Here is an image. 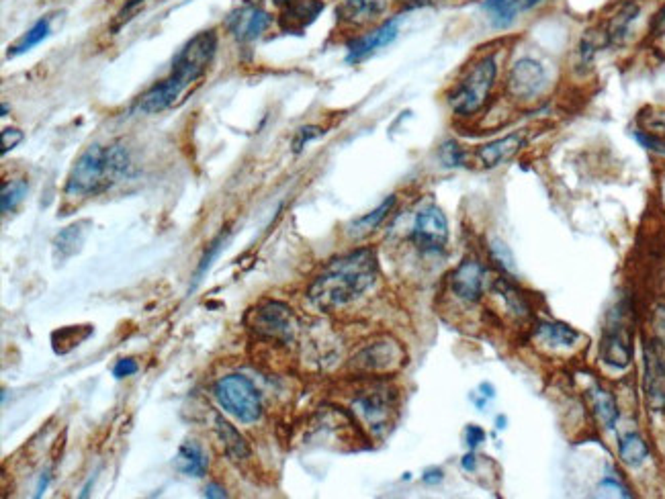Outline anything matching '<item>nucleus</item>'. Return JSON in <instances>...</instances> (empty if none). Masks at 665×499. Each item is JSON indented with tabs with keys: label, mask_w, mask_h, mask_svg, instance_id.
<instances>
[{
	"label": "nucleus",
	"mask_w": 665,
	"mask_h": 499,
	"mask_svg": "<svg viewBox=\"0 0 665 499\" xmlns=\"http://www.w3.org/2000/svg\"><path fill=\"white\" fill-rule=\"evenodd\" d=\"M463 469L465 470H473L475 469V454L469 453L465 458H463Z\"/></svg>",
	"instance_id": "obj_45"
},
{
	"label": "nucleus",
	"mask_w": 665,
	"mask_h": 499,
	"mask_svg": "<svg viewBox=\"0 0 665 499\" xmlns=\"http://www.w3.org/2000/svg\"><path fill=\"white\" fill-rule=\"evenodd\" d=\"M496 78H498V61L494 56H485L484 60H479L469 70V74L449 94L451 109L461 117L477 115L487 103Z\"/></svg>",
	"instance_id": "obj_3"
},
{
	"label": "nucleus",
	"mask_w": 665,
	"mask_h": 499,
	"mask_svg": "<svg viewBox=\"0 0 665 499\" xmlns=\"http://www.w3.org/2000/svg\"><path fill=\"white\" fill-rule=\"evenodd\" d=\"M27 181L23 178H15V181H9L2 184V195H0V209L4 215L13 213L23 203V198L27 195Z\"/></svg>",
	"instance_id": "obj_29"
},
{
	"label": "nucleus",
	"mask_w": 665,
	"mask_h": 499,
	"mask_svg": "<svg viewBox=\"0 0 665 499\" xmlns=\"http://www.w3.org/2000/svg\"><path fill=\"white\" fill-rule=\"evenodd\" d=\"M465 440H467L469 448L473 450V448H477L485 440V432L479 425H467V430H465Z\"/></svg>",
	"instance_id": "obj_38"
},
{
	"label": "nucleus",
	"mask_w": 665,
	"mask_h": 499,
	"mask_svg": "<svg viewBox=\"0 0 665 499\" xmlns=\"http://www.w3.org/2000/svg\"><path fill=\"white\" fill-rule=\"evenodd\" d=\"M324 133H326V131H324L321 127H318V125H305V127H301V129L295 133V137H293V151L299 153L309 141L318 139V137H321Z\"/></svg>",
	"instance_id": "obj_32"
},
{
	"label": "nucleus",
	"mask_w": 665,
	"mask_h": 499,
	"mask_svg": "<svg viewBox=\"0 0 665 499\" xmlns=\"http://www.w3.org/2000/svg\"><path fill=\"white\" fill-rule=\"evenodd\" d=\"M526 143H529V136L524 131H516L510 136L494 139L485 146H479L475 151V160L479 162L481 168H496L499 164L510 162Z\"/></svg>",
	"instance_id": "obj_12"
},
{
	"label": "nucleus",
	"mask_w": 665,
	"mask_h": 499,
	"mask_svg": "<svg viewBox=\"0 0 665 499\" xmlns=\"http://www.w3.org/2000/svg\"><path fill=\"white\" fill-rule=\"evenodd\" d=\"M291 0H276V4H289Z\"/></svg>",
	"instance_id": "obj_49"
},
{
	"label": "nucleus",
	"mask_w": 665,
	"mask_h": 499,
	"mask_svg": "<svg viewBox=\"0 0 665 499\" xmlns=\"http://www.w3.org/2000/svg\"><path fill=\"white\" fill-rule=\"evenodd\" d=\"M424 481L426 483H439V481H442V470H428L424 475Z\"/></svg>",
	"instance_id": "obj_44"
},
{
	"label": "nucleus",
	"mask_w": 665,
	"mask_h": 499,
	"mask_svg": "<svg viewBox=\"0 0 665 499\" xmlns=\"http://www.w3.org/2000/svg\"><path fill=\"white\" fill-rule=\"evenodd\" d=\"M129 168V153L121 146L94 143L82 151L66 181L68 197H91L106 191Z\"/></svg>",
	"instance_id": "obj_2"
},
{
	"label": "nucleus",
	"mask_w": 665,
	"mask_h": 499,
	"mask_svg": "<svg viewBox=\"0 0 665 499\" xmlns=\"http://www.w3.org/2000/svg\"><path fill=\"white\" fill-rule=\"evenodd\" d=\"M387 11V0H342L336 6V19L348 27H364L375 23Z\"/></svg>",
	"instance_id": "obj_13"
},
{
	"label": "nucleus",
	"mask_w": 665,
	"mask_h": 499,
	"mask_svg": "<svg viewBox=\"0 0 665 499\" xmlns=\"http://www.w3.org/2000/svg\"><path fill=\"white\" fill-rule=\"evenodd\" d=\"M205 498H209V499H224V498H227V493H226V489H224L221 485L209 483V485H207V487H205Z\"/></svg>",
	"instance_id": "obj_40"
},
{
	"label": "nucleus",
	"mask_w": 665,
	"mask_h": 499,
	"mask_svg": "<svg viewBox=\"0 0 665 499\" xmlns=\"http://www.w3.org/2000/svg\"><path fill=\"white\" fill-rule=\"evenodd\" d=\"M539 2L543 0H485L484 11L494 27L506 29L514 23L520 13H526Z\"/></svg>",
	"instance_id": "obj_19"
},
{
	"label": "nucleus",
	"mask_w": 665,
	"mask_h": 499,
	"mask_svg": "<svg viewBox=\"0 0 665 499\" xmlns=\"http://www.w3.org/2000/svg\"><path fill=\"white\" fill-rule=\"evenodd\" d=\"M639 121H641V127H643V133L665 139V109L651 111V113H641Z\"/></svg>",
	"instance_id": "obj_30"
},
{
	"label": "nucleus",
	"mask_w": 665,
	"mask_h": 499,
	"mask_svg": "<svg viewBox=\"0 0 665 499\" xmlns=\"http://www.w3.org/2000/svg\"><path fill=\"white\" fill-rule=\"evenodd\" d=\"M141 4H144V0H129V2H127V6H123V11L119 13V21H121V23L123 21H127L129 15L134 13V9L141 6Z\"/></svg>",
	"instance_id": "obj_41"
},
{
	"label": "nucleus",
	"mask_w": 665,
	"mask_h": 499,
	"mask_svg": "<svg viewBox=\"0 0 665 499\" xmlns=\"http://www.w3.org/2000/svg\"><path fill=\"white\" fill-rule=\"evenodd\" d=\"M636 139H639V141H641L647 150L665 156V139H661V137H653V136H649V133L636 131Z\"/></svg>",
	"instance_id": "obj_36"
},
{
	"label": "nucleus",
	"mask_w": 665,
	"mask_h": 499,
	"mask_svg": "<svg viewBox=\"0 0 665 499\" xmlns=\"http://www.w3.org/2000/svg\"><path fill=\"white\" fill-rule=\"evenodd\" d=\"M25 139L23 131H19L15 127H6L2 129V153H9L11 150H15L16 146Z\"/></svg>",
	"instance_id": "obj_34"
},
{
	"label": "nucleus",
	"mask_w": 665,
	"mask_h": 499,
	"mask_svg": "<svg viewBox=\"0 0 665 499\" xmlns=\"http://www.w3.org/2000/svg\"><path fill=\"white\" fill-rule=\"evenodd\" d=\"M534 336L549 348H571L579 340V333L561 321H541L536 326Z\"/></svg>",
	"instance_id": "obj_20"
},
{
	"label": "nucleus",
	"mask_w": 665,
	"mask_h": 499,
	"mask_svg": "<svg viewBox=\"0 0 665 499\" xmlns=\"http://www.w3.org/2000/svg\"><path fill=\"white\" fill-rule=\"evenodd\" d=\"M440 160L444 162V166H463L467 162V153L456 141H444L440 148Z\"/></svg>",
	"instance_id": "obj_31"
},
{
	"label": "nucleus",
	"mask_w": 665,
	"mask_h": 499,
	"mask_svg": "<svg viewBox=\"0 0 665 499\" xmlns=\"http://www.w3.org/2000/svg\"><path fill=\"white\" fill-rule=\"evenodd\" d=\"M639 15V6L636 4H624L622 9H620L616 15L610 19V23H608V29H606V39H608V44H619L622 41L624 37H626V33H629V27H631V23L635 21V16Z\"/></svg>",
	"instance_id": "obj_27"
},
{
	"label": "nucleus",
	"mask_w": 665,
	"mask_h": 499,
	"mask_svg": "<svg viewBox=\"0 0 665 499\" xmlns=\"http://www.w3.org/2000/svg\"><path fill=\"white\" fill-rule=\"evenodd\" d=\"M395 205V197H387L381 205H379L375 211L366 213L363 217H359V219H354V223L350 226V233L354 236V238H361V236H366V233H371V231H375L383 221H385V217L391 213Z\"/></svg>",
	"instance_id": "obj_25"
},
{
	"label": "nucleus",
	"mask_w": 665,
	"mask_h": 499,
	"mask_svg": "<svg viewBox=\"0 0 665 499\" xmlns=\"http://www.w3.org/2000/svg\"><path fill=\"white\" fill-rule=\"evenodd\" d=\"M451 288L463 301L475 303L481 299L485 288V271L479 260L465 258L451 276Z\"/></svg>",
	"instance_id": "obj_10"
},
{
	"label": "nucleus",
	"mask_w": 665,
	"mask_h": 499,
	"mask_svg": "<svg viewBox=\"0 0 665 499\" xmlns=\"http://www.w3.org/2000/svg\"><path fill=\"white\" fill-rule=\"evenodd\" d=\"M356 413L363 418V422L375 434H381L387 425H389V418H391V403H389V397L383 393H371L361 397L356 403Z\"/></svg>",
	"instance_id": "obj_17"
},
{
	"label": "nucleus",
	"mask_w": 665,
	"mask_h": 499,
	"mask_svg": "<svg viewBox=\"0 0 665 499\" xmlns=\"http://www.w3.org/2000/svg\"><path fill=\"white\" fill-rule=\"evenodd\" d=\"M89 226H91L89 221H80V223L66 227L61 233H58L56 240H54L56 256L60 258V260H64V258H70L72 254H76V252L80 250V246L86 240V233H89L86 227Z\"/></svg>",
	"instance_id": "obj_23"
},
{
	"label": "nucleus",
	"mask_w": 665,
	"mask_h": 499,
	"mask_svg": "<svg viewBox=\"0 0 665 499\" xmlns=\"http://www.w3.org/2000/svg\"><path fill=\"white\" fill-rule=\"evenodd\" d=\"M174 465L176 469L189 475V477H203L207 473L209 467V460H207V454L205 450L199 446L197 442H184L181 444L179 453L174 456Z\"/></svg>",
	"instance_id": "obj_21"
},
{
	"label": "nucleus",
	"mask_w": 665,
	"mask_h": 499,
	"mask_svg": "<svg viewBox=\"0 0 665 499\" xmlns=\"http://www.w3.org/2000/svg\"><path fill=\"white\" fill-rule=\"evenodd\" d=\"M481 389L485 391V399H494L496 397V389H494V385H489V383H484L481 385Z\"/></svg>",
	"instance_id": "obj_46"
},
{
	"label": "nucleus",
	"mask_w": 665,
	"mask_h": 499,
	"mask_svg": "<svg viewBox=\"0 0 665 499\" xmlns=\"http://www.w3.org/2000/svg\"><path fill=\"white\" fill-rule=\"evenodd\" d=\"M377 278V254L373 248H359L332 262L318 274L307 291V299L321 311H332L359 299Z\"/></svg>",
	"instance_id": "obj_1"
},
{
	"label": "nucleus",
	"mask_w": 665,
	"mask_h": 499,
	"mask_svg": "<svg viewBox=\"0 0 665 499\" xmlns=\"http://www.w3.org/2000/svg\"><path fill=\"white\" fill-rule=\"evenodd\" d=\"M399 33V23L397 19H389L385 21L383 25H379L377 29H373L366 35H361L356 39H352L348 44V64H359V61L366 60L369 56H373L377 49L381 47H387L389 44H394L395 37Z\"/></svg>",
	"instance_id": "obj_11"
},
{
	"label": "nucleus",
	"mask_w": 665,
	"mask_h": 499,
	"mask_svg": "<svg viewBox=\"0 0 665 499\" xmlns=\"http://www.w3.org/2000/svg\"><path fill=\"white\" fill-rule=\"evenodd\" d=\"M504 424H506V418H504V415H499V418H498V428H499V430H501V428H506Z\"/></svg>",
	"instance_id": "obj_47"
},
{
	"label": "nucleus",
	"mask_w": 665,
	"mask_h": 499,
	"mask_svg": "<svg viewBox=\"0 0 665 499\" xmlns=\"http://www.w3.org/2000/svg\"><path fill=\"white\" fill-rule=\"evenodd\" d=\"M491 256H494V260L498 262L504 271H510V273H514L516 271V262L512 252H510L504 243L498 242V240L491 243Z\"/></svg>",
	"instance_id": "obj_33"
},
{
	"label": "nucleus",
	"mask_w": 665,
	"mask_h": 499,
	"mask_svg": "<svg viewBox=\"0 0 665 499\" xmlns=\"http://www.w3.org/2000/svg\"><path fill=\"white\" fill-rule=\"evenodd\" d=\"M404 4V9H416V6H428L432 4V0H397Z\"/></svg>",
	"instance_id": "obj_43"
},
{
	"label": "nucleus",
	"mask_w": 665,
	"mask_h": 499,
	"mask_svg": "<svg viewBox=\"0 0 665 499\" xmlns=\"http://www.w3.org/2000/svg\"><path fill=\"white\" fill-rule=\"evenodd\" d=\"M47 35H49V19H39L21 39H16L15 44L9 47V58H16V56L27 54L29 49L39 46Z\"/></svg>",
	"instance_id": "obj_28"
},
{
	"label": "nucleus",
	"mask_w": 665,
	"mask_h": 499,
	"mask_svg": "<svg viewBox=\"0 0 665 499\" xmlns=\"http://www.w3.org/2000/svg\"><path fill=\"white\" fill-rule=\"evenodd\" d=\"M217 49V35L215 31H203L195 35L186 46L182 47L172 61V78L179 80L184 89L197 82L207 72L209 64L215 58Z\"/></svg>",
	"instance_id": "obj_5"
},
{
	"label": "nucleus",
	"mask_w": 665,
	"mask_h": 499,
	"mask_svg": "<svg viewBox=\"0 0 665 499\" xmlns=\"http://www.w3.org/2000/svg\"><path fill=\"white\" fill-rule=\"evenodd\" d=\"M633 358L631 338L622 326H610L602 338V361L612 368H626Z\"/></svg>",
	"instance_id": "obj_16"
},
{
	"label": "nucleus",
	"mask_w": 665,
	"mask_h": 499,
	"mask_svg": "<svg viewBox=\"0 0 665 499\" xmlns=\"http://www.w3.org/2000/svg\"><path fill=\"white\" fill-rule=\"evenodd\" d=\"M657 332H659V338L665 342V307L657 311Z\"/></svg>",
	"instance_id": "obj_42"
},
{
	"label": "nucleus",
	"mask_w": 665,
	"mask_h": 499,
	"mask_svg": "<svg viewBox=\"0 0 665 499\" xmlns=\"http://www.w3.org/2000/svg\"><path fill=\"white\" fill-rule=\"evenodd\" d=\"M588 397H590V405L594 409V413H596V418L608 430H612L616 425V420H619V408H616L614 397L608 393L606 389H602V387H594L588 393Z\"/></svg>",
	"instance_id": "obj_24"
},
{
	"label": "nucleus",
	"mask_w": 665,
	"mask_h": 499,
	"mask_svg": "<svg viewBox=\"0 0 665 499\" xmlns=\"http://www.w3.org/2000/svg\"><path fill=\"white\" fill-rule=\"evenodd\" d=\"M619 454L620 460L626 467H641L647 460V456H649V448H647V442L641 438L639 434H626L624 438L620 440Z\"/></svg>",
	"instance_id": "obj_26"
},
{
	"label": "nucleus",
	"mask_w": 665,
	"mask_h": 499,
	"mask_svg": "<svg viewBox=\"0 0 665 499\" xmlns=\"http://www.w3.org/2000/svg\"><path fill=\"white\" fill-rule=\"evenodd\" d=\"M186 91L179 80H174L172 76H168L166 80L158 82L156 86H151L150 91L146 94H141V99L137 101V111L139 113H146V115H154V113H162L166 111L168 106H172L179 99H181L182 92Z\"/></svg>",
	"instance_id": "obj_15"
},
{
	"label": "nucleus",
	"mask_w": 665,
	"mask_h": 499,
	"mask_svg": "<svg viewBox=\"0 0 665 499\" xmlns=\"http://www.w3.org/2000/svg\"><path fill=\"white\" fill-rule=\"evenodd\" d=\"M544 82H546V74H544L543 66L532 58H524V60L516 61L514 68L508 74V92L514 99L530 101L543 91Z\"/></svg>",
	"instance_id": "obj_8"
},
{
	"label": "nucleus",
	"mask_w": 665,
	"mask_h": 499,
	"mask_svg": "<svg viewBox=\"0 0 665 499\" xmlns=\"http://www.w3.org/2000/svg\"><path fill=\"white\" fill-rule=\"evenodd\" d=\"M411 242L422 250L424 254H439L444 250L449 242V221L442 209L436 205H428L416 215L414 229H411Z\"/></svg>",
	"instance_id": "obj_6"
},
{
	"label": "nucleus",
	"mask_w": 665,
	"mask_h": 499,
	"mask_svg": "<svg viewBox=\"0 0 665 499\" xmlns=\"http://www.w3.org/2000/svg\"><path fill=\"white\" fill-rule=\"evenodd\" d=\"M215 430H217V436L224 444V450L226 454L234 460V463H240L250 458V448H248V442L244 440V436L234 428V425L226 422L224 418H215Z\"/></svg>",
	"instance_id": "obj_22"
},
{
	"label": "nucleus",
	"mask_w": 665,
	"mask_h": 499,
	"mask_svg": "<svg viewBox=\"0 0 665 499\" xmlns=\"http://www.w3.org/2000/svg\"><path fill=\"white\" fill-rule=\"evenodd\" d=\"M6 115H9V105L4 103V105H2V117H6Z\"/></svg>",
	"instance_id": "obj_48"
},
{
	"label": "nucleus",
	"mask_w": 665,
	"mask_h": 499,
	"mask_svg": "<svg viewBox=\"0 0 665 499\" xmlns=\"http://www.w3.org/2000/svg\"><path fill=\"white\" fill-rule=\"evenodd\" d=\"M271 25V15L254 2H244L227 16V29L238 41H254Z\"/></svg>",
	"instance_id": "obj_7"
},
{
	"label": "nucleus",
	"mask_w": 665,
	"mask_h": 499,
	"mask_svg": "<svg viewBox=\"0 0 665 499\" xmlns=\"http://www.w3.org/2000/svg\"><path fill=\"white\" fill-rule=\"evenodd\" d=\"M404 361V352L395 344V342H377L371 344L364 350L359 352V356L354 358V363L359 368L369 371V373H383V371H391L394 366L401 364Z\"/></svg>",
	"instance_id": "obj_14"
},
{
	"label": "nucleus",
	"mask_w": 665,
	"mask_h": 499,
	"mask_svg": "<svg viewBox=\"0 0 665 499\" xmlns=\"http://www.w3.org/2000/svg\"><path fill=\"white\" fill-rule=\"evenodd\" d=\"M324 11L321 0H291L281 15V27L289 33H301Z\"/></svg>",
	"instance_id": "obj_18"
},
{
	"label": "nucleus",
	"mask_w": 665,
	"mask_h": 499,
	"mask_svg": "<svg viewBox=\"0 0 665 499\" xmlns=\"http://www.w3.org/2000/svg\"><path fill=\"white\" fill-rule=\"evenodd\" d=\"M651 33L653 35H665V4L657 11V15L651 21Z\"/></svg>",
	"instance_id": "obj_39"
},
{
	"label": "nucleus",
	"mask_w": 665,
	"mask_h": 499,
	"mask_svg": "<svg viewBox=\"0 0 665 499\" xmlns=\"http://www.w3.org/2000/svg\"><path fill=\"white\" fill-rule=\"evenodd\" d=\"M221 243H224V236H219V238H217V240H215V242L211 243V248H209V252H207V254L203 256V260H201V264H199L197 274H195V281H197V283H199V281H201V274H203V273H205V271H207V268H209V264H211L213 258L217 256V254H219V250L224 248Z\"/></svg>",
	"instance_id": "obj_35"
},
{
	"label": "nucleus",
	"mask_w": 665,
	"mask_h": 499,
	"mask_svg": "<svg viewBox=\"0 0 665 499\" xmlns=\"http://www.w3.org/2000/svg\"><path fill=\"white\" fill-rule=\"evenodd\" d=\"M137 373V363L134 358H121L119 363L115 364V368H113V375L115 378H125V377H131V375H136Z\"/></svg>",
	"instance_id": "obj_37"
},
{
	"label": "nucleus",
	"mask_w": 665,
	"mask_h": 499,
	"mask_svg": "<svg viewBox=\"0 0 665 499\" xmlns=\"http://www.w3.org/2000/svg\"><path fill=\"white\" fill-rule=\"evenodd\" d=\"M213 395L226 413L234 415L242 424H252L262 415V403L254 385L242 375L219 378L213 387Z\"/></svg>",
	"instance_id": "obj_4"
},
{
	"label": "nucleus",
	"mask_w": 665,
	"mask_h": 499,
	"mask_svg": "<svg viewBox=\"0 0 665 499\" xmlns=\"http://www.w3.org/2000/svg\"><path fill=\"white\" fill-rule=\"evenodd\" d=\"M254 330L260 332L266 338H274V340H283L289 342L293 338V316H291V309L283 303H266L264 307H260L256 313H254Z\"/></svg>",
	"instance_id": "obj_9"
}]
</instances>
